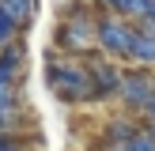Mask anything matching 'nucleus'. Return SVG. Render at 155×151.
I'll list each match as a JSON object with an SVG mask.
<instances>
[{
    "label": "nucleus",
    "instance_id": "nucleus-1",
    "mask_svg": "<svg viewBox=\"0 0 155 151\" xmlns=\"http://www.w3.org/2000/svg\"><path fill=\"white\" fill-rule=\"evenodd\" d=\"M53 49L64 57H87L98 49V8L87 0H72L53 27Z\"/></svg>",
    "mask_w": 155,
    "mask_h": 151
},
{
    "label": "nucleus",
    "instance_id": "nucleus-2",
    "mask_svg": "<svg viewBox=\"0 0 155 151\" xmlns=\"http://www.w3.org/2000/svg\"><path fill=\"white\" fill-rule=\"evenodd\" d=\"M45 87L64 106H95V83H91L83 57H64L53 49L49 64H45Z\"/></svg>",
    "mask_w": 155,
    "mask_h": 151
},
{
    "label": "nucleus",
    "instance_id": "nucleus-3",
    "mask_svg": "<svg viewBox=\"0 0 155 151\" xmlns=\"http://www.w3.org/2000/svg\"><path fill=\"white\" fill-rule=\"evenodd\" d=\"M121 110L133 117H148V110L155 106V68L140 64H125V79H121Z\"/></svg>",
    "mask_w": 155,
    "mask_h": 151
},
{
    "label": "nucleus",
    "instance_id": "nucleus-4",
    "mask_svg": "<svg viewBox=\"0 0 155 151\" xmlns=\"http://www.w3.org/2000/svg\"><path fill=\"white\" fill-rule=\"evenodd\" d=\"M133 34H136V23L125 19L117 11H98V53L129 64V53H133Z\"/></svg>",
    "mask_w": 155,
    "mask_h": 151
},
{
    "label": "nucleus",
    "instance_id": "nucleus-5",
    "mask_svg": "<svg viewBox=\"0 0 155 151\" xmlns=\"http://www.w3.org/2000/svg\"><path fill=\"white\" fill-rule=\"evenodd\" d=\"M87 72H91V83H95V102H121V79H125V64L106 53H87Z\"/></svg>",
    "mask_w": 155,
    "mask_h": 151
},
{
    "label": "nucleus",
    "instance_id": "nucleus-6",
    "mask_svg": "<svg viewBox=\"0 0 155 151\" xmlns=\"http://www.w3.org/2000/svg\"><path fill=\"white\" fill-rule=\"evenodd\" d=\"M23 125H27L23 87H19V83H8V87H0V136L23 132Z\"/></svg>",
    "mask_w": 155,
    "mask_h": 151
},
{
    "label": "nucleus",
    "instance_id": "nucleus-7",
    "mask_svg": "<svg viewBox=\"0 0 155 151\" xmlns=\"http://www.w3.org/2000/svg\"><path fill=\"white\" fill-rule=\"evenodd\" d=\"M140 125H144V117H133V113H114V117H106L102 128H98V147H125Z\"/></svg>",
    "mask_w": 155,
    "mask_h": 151
},
{
    "label": "nucleus",
    "instance_id": "nucleus-8",
    "mask_svg": "<svg viewBox=\"0 0 155 151\" xmlns=\"http://www.w3.org/2000/svg\"><path fill=\"white\" fill-rule=\"evenodd\" d=\"M129 64H140V68H155V27L148 19L136 23V34H133V53H129Z\"/></svg>",
    "mask_w": 155,
    "mask_h": 151
},
{
    "label": "nucleus",
    "instance_id": "nucleus-9",
    "mask_svg": "<svg viewBox=\"0 0 155 151\" xmlns=\"http://www.w3.org/2000/svg\"><path fill=\"white\" fill-rule=\"evenodd\" d=\"M95 8L98 11H117L125 19H133V23H140L148 15V0H95Z\"/></svg>",
    "mask_w": 155,
    "mask_h": 151
},
{
    "label": "nucleus",
    "instance_id": "nucleus-10",
    "mask_svg": "<svg viewBox=\"0 0 155 151\" xmlns=\"http://www.w3.org/2000/svg\"><path fill=\"white\" fill-rule=\"evenodd\" d=\"M0 11H4L8 19H15L19 30H23V27H30V19H34L38 0H0Z\"/></svg>",
    "mask_w": 155,
    "mask_h": 151
},
{
    "label": "nucleus",
    "instance_id": "nucleus-11",
    "mask_svg": "<svg viewBox=\"0 0 155 151\" xmlns=\"http://www.w3.org/2000/svg\"><path fill=\"white\" fill-rule=\"evenodd\" d=\"M125 151H155V132H151L148 121H144V125L133 132V140L125 143Z\"/></svg>",
    "mask_w": 155,
    "mask_h": 151
},
{
    "label": "nucleus",
    "instance_id": "nucleus-12",
    "mask_svg": "<svg viewBox=\"0 0 155 151\" xmlns=\"http://www.w3.org/2000/svg\"><path fill=\"white\" fill-rule=\"evenodd\" d=\"M15 38H19V23L8 19V15L0 11V49H4V45H12Z\"/></svg>",
    "mask_w": 155,
    "mask_h": 151
},
{
    "label": "nucleus",
    "instance_id": "nucleus-13",
    "mask_svg": "<svg viewBox=\"0 0 155 151\" xmlns=\"http://www.w3.org/2000/svg\"><path fill=\"white\" fill-rule=\"evenodd\" d=\"M0 151H34V147L23 132H12V136H0Z\"/></svg>",
    "mask_w": 155,
    "mask_h": 151
},
{
    "label": "nucleus",
    "instance_id": "nucleus-14",
    "mask_svg": "<svg viewBox=\"0 0 155 151\" xmlns=\"http://www.w3.org/2000/svg\"><path fill=\"white\" fill-rule=\"evenodd\" d=\"M144 19H148L151 27H155V0H148V15H144Z\"/></svg>",
    "mask_w": 155,
    "mask_h": 151
},
{
    "label": "nucleus",
    "instance_id": "nucleus-15",
    "mask_svg": "<svg viewBox=\"0 0 155 151\" xmlns=\"http://www.w3.org/2000/svg\"><path fill=\"white\" fill-rule=\"evenodd\" d=\"M98 151H125V147H98Z\"/></svg>",
    "mask_w": 155,
    "mask_h": 151
},
{
    "label": "nucleus",
    "instance_id": "nucleus-16",
    "mask_svg": "<svg viewBox=\"0 0 155 151\" xmlns=\"http://www.w3.org/2000/svg\"><path fill=\"white\" fill-rule=\"evenodd\" d=\"M151 132H155V125H151Z\"/></svg>",
    "mask_w": 155,
    "mask_h": 151
}]
</instances>
